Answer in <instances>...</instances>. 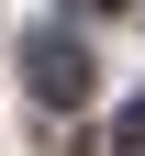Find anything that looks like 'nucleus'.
Listing matches in <instances>:
<instances>
[{"mask_svg": "<svg viewBox=\"0 0 145 156\" xmlns=\"http://www.w3.org/2000/svg\"><path fill=\"white\" fill-rule=\"evenodd\" d=\"M23 78H34L45 112H78V101H89V56H78L67 34H34V45H23Z\"/></svg>", "mask_w": 145, "mask_h": 156, "instance_id": "nucleus-1", "label": "nucleus"}, {"mask_svg": "<svg viewBox=\"0 0 145 156\" xmlns=\"http://www.w3.org/2000/svg\"><path fill=\"white\" fill-rule=\"evenodd\" d=\"M112 156H145V101H134V112L112 123Z\"/></svg>", "mask_w": 145, "mask_h": 156, "instance_id": "nucleus-2", "label": "nucleus"}]
</instances>
